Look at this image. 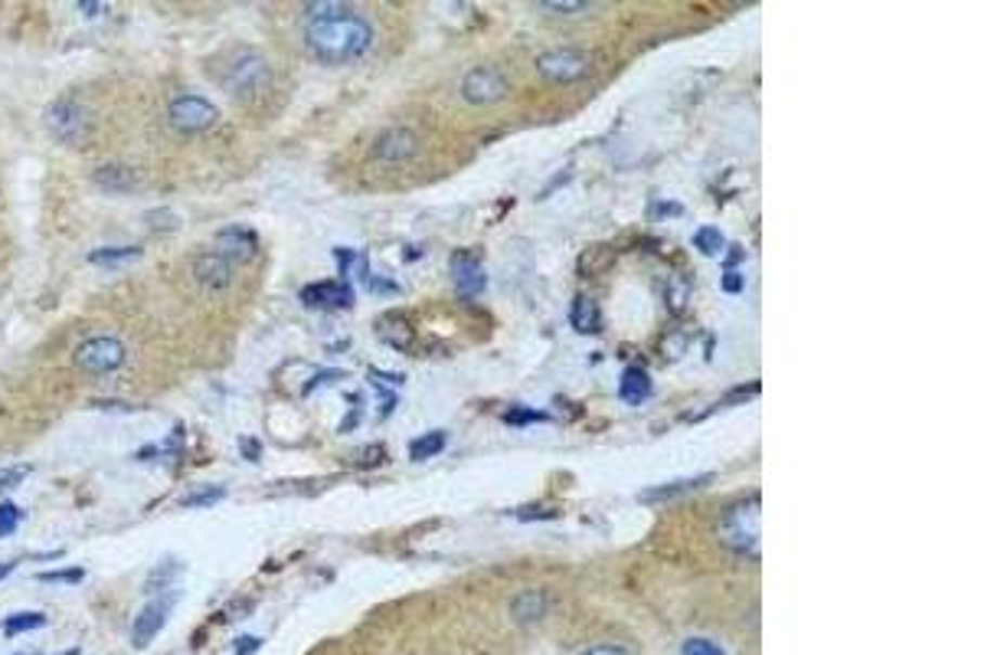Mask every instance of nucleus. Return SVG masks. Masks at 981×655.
<instances>
[{
  "label": "nucleus",
  "instance_id": "obj_39",
  "mask_svg": "<svg viewBox=\"0 0 981 655\" xmlns=\"http://www.w3.org/2000/svg\"><path fill=\"white\" fill-rule=\"evenodd\" d=\"M17 655H27V652H17ZM30 655H37V652H30Z\"/></svg>",
  "mask_w": 981,
  "mask_h": 655
},
{
  "label": "nucleus",
  "instance_id": "obj_11",
  "mask_svg": "<svg viewBox=\"0 0 981 655\" xmlns=\"http://www.w3.org/2000/svg\"><path fill=\"white\" fill-rule=\"evenodd\" d=\"M193 279L207 292H227L233 282V262L223 259L220 253H204L193 259Z\"/></svg>",
  "mask_w": 981,
  "mask_h": 655
},
{
  "label": "nucleus",
  "instance_id": "obj_33",
  "mask_svg": "<svg viewBox=\"0 0 981 655\" xmlns=\"http://www.w3.org/2000/svg\"><path fill=\"white\" fill-rule=\"evenodd\" d=\"M147 227H157V230L167 227V230H170V227H173V217H167L164 210H160V214H147Z\"/></svg>",
  "mask_w": 981,
  "mask_h": 655
},
{
  "label": "nucleus",
  "instance_id": "obj_25",
  "mask_svg": "<svg viewBox=\"0 0 981 655\" xmlns=\"http://www.w3.org/2000/svg\"><path fill=\"white\" fill-rule=\"evenodd\" d=\"M681 655H726L723 645H717L713 639H704V635H690L684 639L681 645Z\"/></svg>",
  "mask_w": 981,
  "mask_h": 655
},
{
  "label": "nucleus",
  "instance_id": "obj_14",
  "mask_svg": "<svg viewBox=\"0 0 981 655\" xmlns=\"http://www.w3.org/2000/svg\"><path fill=\"white\" fill-rule=\"evenodd\" d=\"M452 282H455L459 295L472 298V295H481V292H485L488 275H485V269H481V262H478L475 256L459 253V256L452 259Z\"/></svg>",
  "mask_w": 981,
  "mask_h": 655
},
{
  "label": "nucleus",
  "instance_id": "obj_17",
  "mask_svg": "<svg viewBox=\"0 0 981 655\" xmlns=\"http://www.w3.org/2000/svg\"><path fill=\"white\" fill-rule=\"evenodd\" d=\"M569 321L579 335H596L603 328V314H599V305L589 298V295H576L572 298V308H569Z\"/></svg>",
  "mask_w": 981,
  "mask_h": 655
},
{
  "label": "nucleus",
  "instance_id": "obj_31",
  "mask_svg": "<svg viewBox=\"0 0 981 655\" xmlns=\"http://www.w3.org/2000/svg\"><path fill=\"white\" fill-rule=\"evenodd\" d=\"M30 475V465H14V468H0V488H14Z\"/></svg>",
  "mask_w": 981,
  "mask_h": 655
},
{
  "label": "nucleus",
  "instance_id": "obj_29",
  "mask_svg": "<svg viewBox=\"0 0 981 655\" xmlns=\"http://www.w3.org/2000/svg\"><path fill=\"white\" fill-rule=\"evenodd\" d=\"M579 655H632V648L622 642H596V645L582 648Z\"/></svg>",
  "mask_w": 981,
  "mask_h": 655
},
{
  "label": "nucleus",
  "instance_id": "obj_16",
  "mask_svg": "<svg viewBox=\"0 0 981 655\" xmlns=\"http://www.w3.org/2000/svg\"><path fill=\"white\" fill-rule=\"evenodd\" d=\"M305 305H314V308H347L350 305V285L347 282H318V285H308L301 292Z\"/></svg>",
  "mask_w": 981,
  "mask_h": 655
},
{
  "label": "nucleus",
  "instance_id": "obj_26",
  "mask_svg": "<svg viewBox=\"0 0 981 655\" xmlns=\"http://www.w3.org/2000/svg\"><path fill=\"white\" fill-rule=\"evenodd\" d=\"M694 243H697V249H700V253H707V256H717V253L723 249V236H720V230H717V227H704V230H697Z\"/></svg>",
  "mask_w": 981,
  "mask_h": 655
},
{
  "label": "nucleus",
  "instance_id": "obj_23",
  "mask_svg": "<svg viewBox=\"0 0 981 655\" xmlns=\"http://www.w3.org/2000/svg\"><path fill=\"white\" fill-rule=\"evenodd\" d=\"M37 580H40V583H69V587H76V583H82V580H86V570H82V567L40 570V574H37Z\"/></svg>",
  "mask_w": 981,
  "mask_h": 655
},
{
  "label": "nucleus",
  "instance_id": "obj_22",
  "mask_svg": "<svg viewBox=\"0 0 981 655\" xmlns=\"http://www.w3.org/2000/svg\"><path fill=\"white\" fill-rule=\"evenodd\" d=\"M446 442H449V436L446 433H426V436H419V439H413V446H410V455L419 462V459H433V455H439L442 449H446Z\"/></svg>",
  "mask_w": 981,
  "mask_h": 655
},
{
  "label": "nucleus",
  "instance_id": "obj_24",
  "mask_svg": "<svg viewBox=\"0 0 981 655\" xmlns=\"http://www.w3.org/2000/svg\"><path fill=\"white\" fill-rule=\"evenodd\" d=\"M21 522H24V512L14 502H0V538L17 535Z\"/></svg>",
  "mask_w": 981,
  "mask_h": 655
},
{
  "label": "nucleus",
  "instance_id": "obj_2",
  "mask_svg": "<svg viewBox=\"0 0 981 655\" xmlns=\"http://www.w3.org/2000/svg\"><path fill=\"white\" fill-rule=\"evenodd\" d=\"M759 499L749 496L736 505H730L720 522H717V538L723 551L743 557V561H759Z\"/></svg>",
  "mask_w": 981,
  "mask_h": 655
},
{
  "label": "nucleus",
  "instance_id": "obj_9",
  "mask_svg": "<svg viewBox=\"0 0 981 655\" xmlns=\"http://www.w3.org/2000/svg\"><path fill=\"white\" fill-rule=\"evenodd\" d=\"M507 76L494 66H475L459 82V92L468 105H494L507 95Z\"/></svg>",
  "mask_w": 981,
  "mask_h": 655
},
{
  "label": "nucleus",
  "instance_id": "obj_15",
  "mask_svg": "<svg viewBox=\"0 0 981 655\" xmlns=\"http://www.w3.org/2000/svg\"><path fill=\"white\" fill-rule=\"evenodd\" d=\"M92 181L102 191H108V194H131V191H138V175L128 168V164H118V160H108V164H102V168H95Z\"/></svg>",
  "mask_w": 981,
  "mask_h": 655
},
{
  "label": "nucleus",
  "instance_id": "obj_1",
  "mask_svg": "<svg viewBox=\"0 0 981 655\" xmlns=\"http://www.w3.org/2000/svg\"><path fill=\"white\" fill-rule=\"evenodd\" d=\"M373 37L376 34H373L370 17L350 4H337V0L311 4L301 14V40H305L308 53L331 66L366 56L373 47Z\"/></svg>",
  "mask_w": 981,
  "mask_h": 655
},
{
  "label": "nucleus",
  "instance_id": "obj_28",
  "mask_svg": "<svg viewBox=\"0 0 981 655\" xmlns=\"http://www.w3.org/2000/svg\"><path fill=\"white\" fill-rule=\"evenodd\" d=\"M177 570H180V564H177V561H167V564H164L160 570H154V574H151V580H147V590H151V593H154V590L160 593V590H164V587H167V583L173 580L170 574H177Z\"/></svg>",
  "mask_w": 981,
  "mask_h": 655
},
{
  "label": "nucleus",
  "instance_id": "obj_4",
  "mask_svg": "<svg viewBox=\"0 0 981 655\" xmlns=\"http://www.w3.org/2000/svg\"><path fill=\"white\" fill-rule=\"evenodd\" d=\"M43 121H47V131L60 141V144H86L89 134H92V112L79 102V99H56L47 105L43 112Z\"/></svg>",
  "mask_w": 981,
  "mask_h": 655
},
{
  "label": "nucleus",
  "instance_id": "obj_13",
  "mask_svg": "<svg viewBox=\"0 0 981 655\" xmlns=\"http://www.w3.org/2000/svg\"><path fill=\"white\" fill-rule=\"evenodd\" d=\"M553 600L546 590H524L517 596H511L507 603V616L514 626H537L546 613H550Z\"/></svg>",
  "mask_w": 981,
  "mask_h": 655
},
{
  "label": "nucleus",
  "instance_id": "obj_10",
  "mask_svg": "<svg viewBox=\"0 0 981 655\" xmlns=\"http://www.w3.org/2000/svg\"><path fill=\"white\" fill-rule=\"evenodd\" d=\"M419 151V134L413 128H386L373 141V157L379 164H406Z\"/></svg>",
  "mask_w": 981,
  "mask_h": 655
},
{
  "label": "nucleus",
  "instance_id": "obj_34",
  "mask_svg": "<svg viewBox=\"0 0 981 655\" xmlns=\"http://www.w3.org/2000/svg\"><path fill=\"white\" fill-rule=\"evenodd\" d=\"M723 292H730V295L743 292V279H739V275H733V272H726V275H723Z\"/></svg>",
  "mask_w": 981,
  "mask_h": 655
},
{
  "label": "nucleus",
  "instance_id": "obj_21",
  "mask_svg": "<svg viewBox=\"0 0 981 655\" xmlns=\"http://www.w3.org/2000/svg\"><path fill=\"white\" fill-rule=\"evenodd\" d=\"M223 499H227V488L210 485V488H196L186 499H180V509H210V505H220Z\"/></svg>",
  "mask_w": 981,
  "mask_h": 655
},
{
  "label": "nucleus",
  "instance_id": "obj_6",
  "mask_svg": "<svg viewBox=\"0 0 981 655\" xmlns=\"http://www.w3.org/2000/svg\"><path fill=\"white\" fill-rule=\"evenodd\" d=\"M125 361H128V348L115 335L86 338L73 355V364L86 374H115L125 368Z\"/></svg>",
  "mask_w": 981,
  "mask_h": 655
},
{
  "label": "nucleus",
  "instance_id": "obj_20",
  "mask_svg": "<svg viewBox=\"0 0 981 655\" xmlns=\"http://www.w3.org/2000/svg\"><path fill=\"white\" fill-rule=\"evenodd\" d=\"M47 626V616L43 613H11L8 619H4V635H21V632H34V629H43Z\"/></svg>",
  "mask_w": 981,
  "mask_h": 655
},
{
  "label": "nucleus",
  "instance_id": "obj_36",
  "mask_svg": "<svg viewBox=\"0 0 981 655\" xmlns=\"http://www.w3.org/2000/svg\"><path fill=\"white\" fill-rule=\"evenodd\" d=\"M259 442L256 439H243V452L249 455V459H259V449H256Z\"/></svg>",
  "mask_w": 981,
  "mask_h": 655
},
{
  "label": "nucleus",
  "instance_id": "obj_30",
  "mask_svg": "<svg viewBox=\"0 0 981 655\" xmlns=\"http://www.w3.org/2000/svg\"><path fill=\"white\" fill-rule=\"evenodd\" d=\"M504 423H511V426H530V423H546V416L533 413V410H511L504 416Z\"/></svg>",
  "mask_w": 981,
  "mask_h": 655
},
{
  "label": "nucleus",
  "instance_id": "obj_3",
  "mask_svg": "<svg viewBox=\"0 0 981 655\" xmlns=\"http://www.w3.org/2000/svg\"><path fill=\"white\" fill-rule=\"evenodd\" d=\"M272 79L269 63L256 53V50H243L236 56H230L220 69V86L227 89V95L233 99H253L259 95Z\"/></svg>",
  "mask_w": 981,
  "mask_h": 655
},
{
  "label": "nucleus",
  "instance_id": "obj_12",
  "mask_svg": "<svg viewBox=\"0 0 981 655\" xmlns=\"http://www.w3.org/2000/svg\"><path fill=\"white\" fill-rule=\"evenodd\" d=\"M230 262H249L259 253V236L249 227H227L217 233V249Z\"/></svg>",
  "mask_w": 981,
  "mask_h": 655
},
{
  "label": "nucleus",
  "instance_id": "obj_8",
  "mask_svg": "<svg viewBox=\"0 0 981 655\" xmlns=\"http://www.w3.org/2000/svg\"><path fill=\"white\" fill-rule=\"evenodd\" d=\"M173 603H177V593H157L138 609V616L131 619V645L134 648H147L160 635V629L167 626V619L173 613Z\"/></svg>",
  "mask_w": 981,
  "mask_h": 655
},
{
  "label": "nucleus",
  "instance_id": "obj_7",
  "mask_svg": "<svg viewBox=\"0 0 981 655\" xmlns=\"http://www.w3.org/2000/svg\"><path fill=\"white\" fill-rule=\"evenodd\" d=\"M533 66H537L540 79L556 82V86H569V82L585 79V73L593 63H589V53L579 50V47H553V50H543Z\"/></svg>",
  "mask_w": 981,
  "mask_h": 655
},
{
  "label": "nucleus",
  "instance_id": "obj_32",
  "mask_svg": "<svg viewBox=\"0 0 981 655\" xmlns=\"http://www.w3.org/2000/svg\"><path fill=\"white\" fill-rule=\"evenodd\" d=\"M259 648H262V639H259V635H240L236 645H233L236 655H256Z\"/></svg>",
  "mask_w": 981,
  "mask_h": 655
},
{
  "label": "nucleus",
  "instance_id": "obj_38",
  "mask_svg": "<svg viewBox=\"0 0 981 655\" xmlns=\"http://www.w3.org/2000/svg\"><path fill=\"white\" fill-rule=\"evenodd\" d=\"M60 655H82L79 648H66V652H60Z\"/></svg>",
  "mask_w": 981,
  "mask_h": 655
},
{
  "label": "nucleus",
  "instance_id": "obj_18",
  "mask_svg": "<svg viewBox=\"0 0 981 655\" xmlns=\"http://www.w3.org/2000/svg\"><path fill=\"white\" fill-rule=\"evenodd\" d=\"M622 400L625 403H632V407H642L648 397H651V377L642 371V368H629L625 374H622Z\"/></svg>",
  "mask_w": 981,
  "mask_h": 655
},
{
  "label": "nucleus",
  "instance_id": "obj_37",
  "mask_svg": "<svg viewBox=\"0 0 981 655\" xmlns=\"http://www.w3.org/2000/svg\"><path fill=\"white\" fill-rule=\"evenodd\" d=\"M21 567V561H8V564H0V580H4L8 574H14Z\"/></svg>",
  "mask_w": 981,
  "mask_h": 655
},
{
  "label": "nucleus",
  "instance_id": "obj_5",
  "mask_svg": "<svg viewBox=\"0 0 981 655\" xmlns=\"http://www.w3.org/2000/svg\"><path fill=\"white\" fill-rule=\"evenodd\" d=\"M167 121L180 134H204V131H210L220 121V108L207 95H201V92H183V95L170 99Z\"/></svg>",
  "mask_w": 981,
  "mask_h": 655
},
{
  "label": "nucleus",
  "instance_id": "obj_35",
  "mask_svg": "<svg viewBox=\"0 0 981 655\" xmlns=\"http://www.w3.org/2000/svg\"><path fill=\"white\" fill-rule=\"evenodd\" d=\"M517 518H553V512L550 509H520V512H514Z\"/></svg>",
  "mask_w": 981,
  "mask_h": 655
},
{
  "label": "nucleus",
  "instance_id": "obj_19",
  "mask_svg": "<svg viewBox=\"0 0 981 655\" xmlns=\"http://www.w3.org/2000/svg\"><path fill=\"white\" fill-rule=\"evenodd\" d=\"M144 256V249L141 246H102V249H92L89 253V262L92 266H128V262H134V259H141Z\"/></svg>",
  "mask_w": 981,
  "mask_h": 655
},
{
  "label": "nucleus",
  "instance_id": "obj_27",
  "mask_svg": "<svg viewBox=\"0 0 981 655\" xmlns=\"http://www.w3.org/2000/svg\"><path fill=\"white\" fill-rule=\"evenodd\" d=\"M543 14H556V17H579V14H589L596 11L593 4H540Z\"/></svg>",
  "mask_w": 981,
  "mask_h": 655
}]
</instances>
